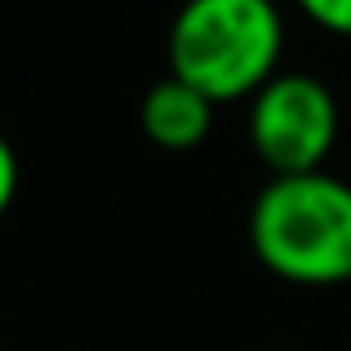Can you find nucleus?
I'll return each instance as SVG.
<instances>
[{
  "instance_id": "2",
  "label": "nucleus",
  "mask_w": 351,
  "mask_h": 351,
  "mask_svg": "<svg viewBox=\"0 0 351 351\" xmlns=\"http://www.w3.org/2000/svg\"><path fill=\"white\" fill-rule=\"evenodd\" d=\"M249 245L271 276L289 285L351 280V182L334 173L271 178L249 209Z\"/></svg>"
},
{
  "instance_id": "3",
  "label": "nucleus",
  "mask_w": 351,
  "mask_h": 351,
  "mask_svg": "<svg viewBox=\"0 0 351 351\" xmlns=\"http://www.w3.org/2000/svg\"><path fill=\"white\" fill-rule=\"evenodd\" d=\"M249 143L271 178L320 173L338 143V98L311 71H276L249 98Z\"/></svg>"
},
{
  "instance_id": "1",
  "label": "nucleus",
  "mask_w": 351,
  "mask_h": 351,
  "mask_svg": "<svg viewBox=\"0 0 351 351\" xmlns=\"http://www.w3.org/2000/svg\"><path fill=\"white\" fill-rule=\"evenodd\" d=\"M285 18L271 0H187L169 23V76L209 103L254 98L280 71Z\"/></svg>"
},
{
  "instance_id": "5",
  "label": "nucleus",
  "mask_w": 351,
  "mask_h": 351,
  "mask_svg": "<svg viewBox=\"0 0 351 351\" xmlns=\"http://www.w3.org/2000/svg\"><path fill=\"white\" fill-rule=\"evenodd\" d=\"M316 27L334 36H351V0H293Z\"/></svg>"
},
{
  "instance_id": "6",
  "label": "nucleus",
  "mask_w": 351,
  "mask_h": 351,
  "mask_svg": "<svg viewBox=\"0 0 351 351\" xmlns=\"http://www.w3.org/2000/svg\"><path fill=\"white\" fill-rule=\"evenodd\" d=\"M14 196H18V156H14V147H9V138L0 134V218L9 214Z\"/></svg>"
},
{
  "instance_id": "4",
  "label": "nucleus",
  "mask_w": 351,
  "mask_h": 351,
  "mask_svg": "<svg viewBox=\"0 0 351 351\" xmlns=\"http://www.w3.org/2000/svg\"><path fill=\"white\" fill-rule=\"evenodd\" d=\"M214 107L200 89L182 85V80L165 76L143 94L138 107V125L160 152H196L214 129Z\"/></svg>"
}]
</instances>
